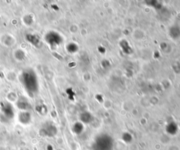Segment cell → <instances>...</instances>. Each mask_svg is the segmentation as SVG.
<instances>
[{
    "instance_id": "6da1fadb",
    "label": "cell",
    "mask_w": 180,
    "mask_h": 150,
    "mask_svg": "<svg viewBox=\"0 0 180 150\" xmlns=\"http://www.w3.org/2000/svg\"><path fill=\"white\" fill-rule=\"evenodd\" d=\"M21 83L30 94H35L39 90V82L36 74L33 70L23 72L21 77Z\"/></svg>"
},
{
    "instance_id": "7a4b0ae2",
    "label": "cell",
    "mask_w": 180,
    "mask_h": 150,
    "mask_svg": "<svg viewBox=\"0 0 180 150\" xmlns=\"http://www.w3.org/2000/svg\"><path fill=\"white\" fill-rule=\"evenodd\" d=\"M45 41L49 45L53 46L60 44L61 37H60L59 34L56 33L55 32H49L45 35Z\"/></svg>"
},
{
    "instance_id": "3957f363",
    "label": "cell",
    "mask_w": 180,
    "mask_h": 150,
    "mask_svg": "<svg viewBox=\"0 0 180 150\" xmlns=\"http://www.w3.org/2000/svg\"><path fill=\"white\" fill-rule=\"evenodd\" d=\"M18 105L19 108L22 109H23V110H26L27 109H28L30 104H29L28 101L26 100V98H22L19 99V100L18 101Z\"/></svg>"
},
{
    "instance_id": "277c9868",
    "label": "cell",
    "mask_w": 180,
    "mask_h": 150,
    "mask_svg": "<svg viewBox=\"0 0 180 150\" xmlns=\"http://www.w3.org/2000/svg\"><path fill=\"white\" fill-rule=\"evenodd\" d=\"M2 110H3L4 114L6 115H7L8 117H12L14 115V111H13L12 107L8 103H6L4 105L3 107H2Z\"/></svg>"
},
{
    "instance_id": "5b68a950",
    "label": "cell",
    "mask_w": 180,
    "mask_h": 150,
    "mask_svg": "<svg viewBox=\"0 0 180 150\" xmlns=\"http://www.w3.org/2000/svg\"><path fill=\"white\" fill-rule=\"evenodd\" d=\"M27 40L29 42H31V44H33V45L35 46H37L40 43V38L36 35H27Z\"/></svg>"
},
{
    "instance_id": "8992f818",
    "label": "cell",
    "mask_w": 180,
    "mask_h": 150,
    "mask_svg": "<svg viewBox=\"0 0 180 150\" xmlns=\"http://www.w3.org/2000/svg\"><path fill=\"white\" fill-rule=\"evenodd\" d=\"M25 57V53L22 51H18L16 53V58L19 60H22Z\"/></svg>"
}]
</instances>
